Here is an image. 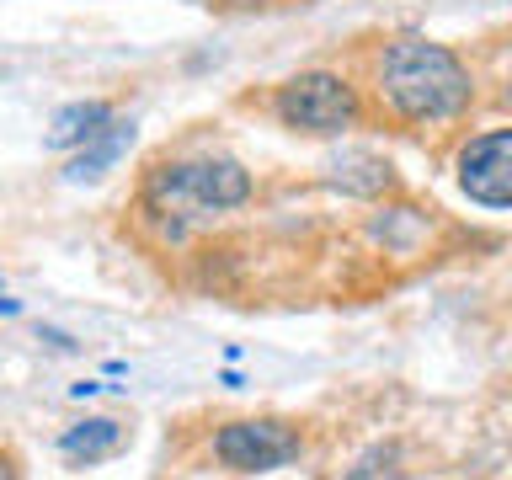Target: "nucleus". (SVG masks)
I'll use <instances>...</instances> for the list:
<instances>
[{
	"instance_id": "obj_9",
	"label": "nucleus",
	"mask_w": 512,
	"mask_h": 480,
	"mask_svg": "<svg viewBox=\"0 0 512 480\" xmlns=\"http://www.w3.org/2000/svg\"><path fill=\"white\" fill-rule=\"evenodd\" d=\"M107 118H112L107 102H70V107H59L54 128H48V150H75V144H86Z\"/></svg>"
},
{
	"instance_id": "obj_3",
	"label": "nucleus",
	"mask_w": 512,
	"mask_h": 480,
	"mask_svg": "<svg viewBox=\"0 0 512 480\" xmlns=\"http://www.w3.org/2000/svg\"><path fill=\"white\" fill-rule=\"evenodd\" d=\"M272 112H278V123L294 128V134H320L326 139V134H342V128L358 123V91L331 70H304V75L278 86Z\"/></svg>"
},
{
	"instance_id": "obj_8",
	"label": "nucleus",
	"mask_w": 512,
	"mask_h": 480,
	"mask_svg": "<svg viewBox=\"0 0 512 480\" xmlns=\"http://www.w3.org/2000/svg\"><path fill=\"white\" fill-rule=\"evenodd\" d=\"M331 182L336 187H347V192H363V198H374V192H384L395 182L390 176V160H379V155H368V150H352L342 160H331Z\"/></svg>"
},
{
	"instance_id": "obj_10",
	"label": "nucleus",
	"mask_w": 512,
	"mask_h": 480,
	"mask_svg": "<svg viewBox=\"0 0 512 480\" xmlns=\"http://www.w3.org/2000/svg\"><path fill=\"white\" fill-rule=\"evenodd\" d=\"M0 480H16V464H11L6 454H0Z\"/></svg>"
},
{
	"instance_id": "obj_11",
	"label": "nucleus",
	"mask_w": 512,
	"mask_h": 480,
	"mask_svg": "<svg viewBox=\"0 0 512 480\" xmlns=\"http://www.w3.org/2000/svg\"><path fill=\"white\" fill-rule=\"evenodd\" d=\"M0 315H16V299H0Z\"/></svg>"
},
{
	"instance_id": "obj_5",
	"label": "nucleus",
	"mask_w": 512,
	"mask_h": 480,
	"mask_svg": "<svg viewBox=\"0 0 512 480\" xmlns=\"http://www.w3.org/2000/svg\"><path fill=\"white\" fill-rule=\"evenodd\" d=\"M459 187L480 208L512 203V128H486L459 150Z\"/></svg>"
},
{
	"instance_id": "obj_7",
	"label": "nucleus",
	"mask_w": 512,
	"mask_h": 480,
	"mask_svg": "<svg viewBox=\"0 0 512 480\" xmlns=\"http://www.w3.org/2000/svg\"><path fill=\"white\" fill-rule=\"evenodd\" d=\"M123 443H128V427L112 422V416H91V422H75L59 432V454L75 464H96V459L118 454Z\"/></svg>"
},
{
	"instance_id": "obj_2",
	"label": "nucleus",
	"mask_w": 512,
	"mask_h": 480,
	"mask_svg": "<svg viewBox=\"0 0 512 480\" xmlns=\"http://www.w3.org/2000/svg\"><path fill=\"white\" fill-rule=\"evenodd\" d=\"M251 198V176L230 155H198V160H171L144 182V208L166 224L171 235H187L192 224L240 208Z\"/></svg>"
},
{
	"instance_id": "obj_4",
	"label": "nucleus",
	"mask_w": 512,
	"mask_h": 480,
	"mask_svg": "<svg viewBox=\"0 0 512 480\" xmlns=\"http://www.w3.org/2000/svg\"><path fill=\"white\" fill-rule=\"evenodd\" d=\"M299 427L283 422V416H246V422H230L214 432V459L235 475H267L283 470L288 459H299Z\"/></svg>"
},
{
	"instance_id": "obj_6",
	"label": "nucleus",
	"mask_w": 512,
	"mask_h": 480,
	"mask_svg": "<svg viewBox=\"0 0 512 480\" xmlns=\"http://www.w3.org/2000/svg\"><path fill=\"white\" fill-rule=\"evenodd\" d=\"M128 144H134V123H128V118H107L86 144H80V155L70 160V182H96V176H107Z\"/></svg>"
},
{
	"instance_id": "obj_1",
	"label": "nucleus",
	"mask_w": 512,
	"mask_h": 480,
	"mask_svg": "<svg viewBox=\"0 0 512 480\" xmlns=\"http://www.w3.org/2000/svg\"><path fill=\"white\" fill-rule=\"evenodd\" d=\"M379 96L406 123H454L470 107L475 80L454 48L427 38H400L379 59Z\"/></svg>"
}]
</instances>
